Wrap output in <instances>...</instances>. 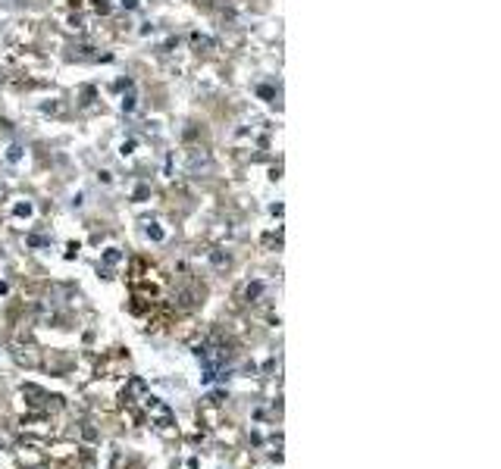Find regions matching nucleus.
<instances>
[{
	"instance_id": "1",
	"label": "nucleus",
	"mask_w": 501,
	"mask_h": 469,
	"mask_svg": "<svg viewBox=\"0 0 501 469\" xmlns=\"http://www.w3.org/2000/svg\"><path fill=\"white\" fill-rule=\"evenodd\" d=\"M13 216H16V219H25V222L34 219V204L28 201V197H19V201L13 204Z\"/></svg>"
},
{
	"instance_id": "2",
	"label": "nucleus",
	"mask_w": 501,
	"mask_h": 469,
	"mask_svg": "<svg viewBox=\"0 0 501 469\" xmlns=\"http://www.w3.org/2000/svg\"><path fill=\"white\" fill-rule=\"evenodd\" d=\"M260 294H263V281H251V285L244 288V297L248 300H257Z\"/></svg>"
},
{
	"instance_id": "3",
	"label": "nucleus",
	"mask_w": 501,
	"mask_h": 469,
	"mask_svg": "<svg viewBox=\"0 0 501 469\" xmlns=\"http://www.w3.org/2000/svg\"><path fill=\"white\" fill-rule=\"evenodd\" d=\"M210 263H213L216 269H223V266H229V253H223V250H213V253H210Z\"/></svg>"
},
{
	"instance_id": "4",
	"label": "nucleus",
	"mask_w": 501,
	"mask_h": 469,
	"mask_svg": "<svg viewBox=\"0 0 501 469\" xmlns=\"http://www.w3.org/2000/svg\"><path fill=\"white\" fill-rule=\"evenodd\" d=\"M119 260H122V253L116 250V247H110V250H103V263H110V266H116V263H119Z\"/></svg>"
},
{
	"instance_id": "5",
	"label": "nucleus",
	"mask_w": 501,
	"mask_h": 469,
	"mask_svg": "<svg viewBox=\"0 0 501 469\" xmlns=\"http://www.w3.org/2000/svg\"><path fill=\"white\" fill-rule=\"evenodd\" d=\"M147 238L150 241H163V238H166V232H163L160 226H147Z\"/></svg>"
},
{
	"instance_id": "6",
	"label": "nucleus",
	"mask_w": 501,
	"mask_h": 469,
	"mask_svg": "<svg viewBox=\"0 0 501 469\" xmlns=\"http://www.w3.org/2000/svg\"><path fill=\"white\" fill-rule=\"evenodd\" d=\"M94 9H97L100 16H107V13H110L113 6H110V0H94Z\"/></svg>"
},
{
	"instance_id": "7",
	"label": "nucleus",
	"mask_w": 501,
	"mask_h": 469,
	"mask_svg": "<svg viewBox=\"0 0 501 469\" xmlns=\"http://www.w3.org/2000/svg\"><path fill=\"white\" fill-rule=\"evenodd\" d=\"M191 41H194V47H210V44H213L210 38H204V34H194Z\"/></svg>"
},
{
	"instance_id": "8",
	"label": "nucleus",
	"mask_w": 501,
	"mask_h": 469,
	"mask_svg": "<svg viewBox=\"0 0 501 469\" xmlns=\"http://www.w3.org/2000/svg\"><path fill=\"white\" fill-rule=\"evenodd\" d=\"M132 147H135V141H125V144H122V150H119V154L125 157V154H132Z\"/></svg>"
},
{
	"instance_id": "9",
	"label": "nucleus",
	"mask_w": 501,
	"mask_h": 469,
	"mask_svg": "<svg viewBox=\"0 0 501 469\" xmlns=\"http://www.w3.org/2000/svg\"><path fill=\"white\" fill-rule=\"evenodd\" d=\"M122 6H129V9H135V6H138V0H122Z\"/></svg>"
}]
</instances>
